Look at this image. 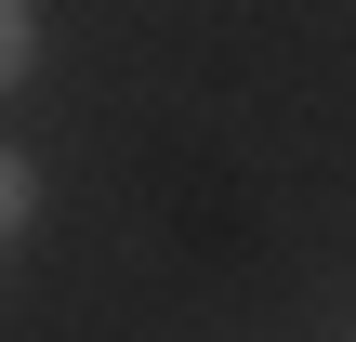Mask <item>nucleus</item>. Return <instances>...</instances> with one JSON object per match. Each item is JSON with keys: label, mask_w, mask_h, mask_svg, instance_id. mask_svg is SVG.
I'll use <instances>...</instances> for the list:
<instances>
[{"label": "nucleus", "mask_w": 356, "mask_h": 342, "mask_svg": "<svg viewBox=\"0 0 356 342\" xmlns=\"http://www.w3.org/2000/svg\"><path fill=\"white\" fill-rule=\"evenodd\" d=\"M26 53H40V26H26V0H0V92L26 79Z\"/></svg>", "instance_id": "2"}, {"label": "nucleus", "mask_w": 356, "mask_h": 342, "mask_svg": "<svg viewBox=\"0 0 356 342\" xmlns=\"http://www.w3.org/2000/svg\"><path fill=\"white\" fill-rule=\"evenodd\" d=\"M26 211H40V171H26V158H13V145H0V237H13V224H26Z\"/></svg>", "instance_id": "1"}]
</instances>
